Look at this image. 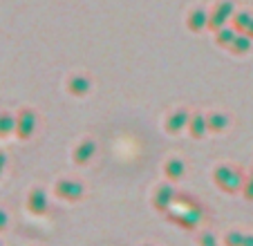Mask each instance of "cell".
<instances>
[{
	"instance_id": "e0dca14e",
	"label": "cell",
	"mask_w": 253,
	"mask_h": 246,
	"mask_svg": "<svg viewBox=\"0 0 253 246\" xmlns=\"http://www.w3.org/2000/svg\"><path fill=\"white\" fill-rule=\"evenodd\" d=\"M16 132V117L9 112H0V139Z\"/></svg>"
},
{
	"instance_id": "5b68a950",
	"label": "cell",
	"mask_w": 253,
	"mask_h": 246,
	"mask_svg": "<svg viewBox=\"0 0 253 246\" xmlns=\"http://www.w3.org/2000/svg\"><path fill=\"white\" fill-rule=\"evenodd\" d=\"M175 202H177V190L170 184H162L153 195V206L159 213H168Z\"/></svg>"
},
{
	"instance_id": "603a6c76",
	"label": "cell",
	"mask_w": 253,
	"mask_h": 246,
	"mask_svg": "<svg viewBox=\"0 0 253 246\" xmlns=\"http://www.w3.org/2000/svg\"><path fill=\"white\" fill-rule=\"evenodd\" d=\"M5 166H7V155L0 150V177H2V172H5Z\"/></svg>"
},
{
	"instance_id": "7402d4cb",
	"label": "cell",
	"mask_w": 253,
	"mask_h": 246,
	"mask_svg": "<svg viewBox=\"0 0 253 246\" xmlns=\"http://www.w3.org/2000/svg\"><path fill=\"white\" fill-rule=\"evenodd\" d=\"M242 190H244V197L253 202V175H251V179H249V181H244V188Z\"/></svg>"
},
{
	"instance_id": "d4e9b609",
	"label": "cell",
	"mask_w": 253,
	"mask_h": 246,
	"mask_svg": "<svg viewBox=\"0 0 253 246\" xmlns=\"http://www.w3.org/2000/svg\"><path fill=\"white\" fill-rule=\"evenodd\" d=\"M0 246H2V244H0Z\"/></svg>"
},
{
	"instance_id": "30bf717a",
	"label": "cell",
	"mask_w": 253,
	"mask_h": 246,
	"mask_svg": "<svg viewBox=\"0 0 253 246\" xmlns=\"http://www.w3.org/2000/svg\"><path fill=\"white\" fill-rule=\"evenodd\" d=\"M67 90L74 96H85L87 92L92 90V81L87 79L85 74H74L70 81H67Z\"/></svg>"
},
{
	"instance_id": "ac0fdd59",
	"label": "cell",
	"mask_w": 253,
	"mask_h": 246,
	"mask_svg": "<svg viewBox=\"0 0 253 246\" xmlns=\"http://www.w3.org/2000/svg\"><path fill=\"white\" fill-rule=\"evenodd\" d=\"M235 36H238V32L231 27H222L215 32V41H217V45H222V47H231V43L235 41Z\"/></svg>"
},
{
	"instance_id": "6da1fadb",
	"label": "cell",
	"mask_w": 253,
	"mask_h": 246,
	"mask_svg": "<svg viewBox=\"0 0 253 246\" xmlns=\"http://www.w3.org/2000/svg\"><path fill=\"white\" fill-rule=\"evenodd\" d=\"M172 206H177L175 210H168V219L170 222H175L177 226L182 228H195L197 224L202 222V208L197 206L193 199L188 197H177V202L172 204ZM170 206V208H172Z\"/></svg>"
},
{
	"instance_id": "ffe728a7",
	"label": "cell",
	"mask_w": 253,
	"mask_h": 246,
	"mask_svg": "<svg viewBox=\"0 0 253 246\" xmlns=\"http://www.w3.org/2000/svg\"><path fill=\"white\" fill-rule=\"evenodd\" d=\"M200 246H217V240H215L213 233H204L200 237Z\"/></svg>"
},
{
	"instance_id": "44dd1931",
	"label": "cell",
	"mask_w": 253,
	"mask_h": 246,
	"mask_svg": "<svg viewBox=\"0 0 253 246\" xmlns=\"http://www.w3.org/2000/svg\"><path fill=\"white\" fill-rule=\"evenodd\" d=\"M7 226H9V215L5 208H0V233L7 231Z\"/></svg>"
},
{
	"instance_id": "7c38bea8",
	"label": "cell",
	"mask_w": 253,
	"mask_h": 246,
	"mask_svg": "<svg viewBox=\"0 0 253 246\" xmlns=\"http://www.w3.org/2000/svg\"><path fill=\"white\" fill-rule=\"evenodd\" d=\"M188 132H191L193 139H202L206 132H209V123H206L204 114H191V121H188Z\"/></svg>"
},
{
	"instance_id": "4fadbf2b",
	"label": "cell",
	"mask_w": 253,
	"mask_h": 246,
	"mask_svg": "<svg viewBox=\"0 0 253 246\" xmlns=\"http://www.w3.org/2000/svg\"><path fill=\"white\" fill-rule=\"evenodd\" d=\"M184 172H186V166H184V161H182V159H168V161H166V166H164V175H166L170 181L182 179Z\"/></svg>"
},
{
	"instance_id": "8992f818",
	"label": "cell",
	"mask_w": 253,
	"mask_h": 246,
	"mask_svg": "<svg viewBox=\"0 0 253 246\" xmlns=\"http://www.w3.org/2000/svg\"><path fill=\"white\" fill-rule=\"evenodd\" d=\"M231 16H233V2H231V0H222L220 5L213 9V14L209 16V29L217 32V29L226 27V23L231 20Z\"/></svg>"
},
{
	"instance_id": "277c9868",
	"label": "cell",
	"mask_w": 253,
	"mask_h": 246,
	"mask_svg": "<svg viewBox=\"0 0 253 246\" xmlns=\"http://www.w3.org/2000/svg\"><path fill=\"white\" fill-rule=\"evenodd\" d=\"M36 132V114H34V110H20L18 117H16V134H18V139H23V141H27L32 134Z\"/></svg>"
},
{
	"instance_id": "ba28073f",
	"label": "cell",
	"mask_w": 253,
	"mask_h": 246,
	"mask_svg": "<svg viewBox=\"0 0 253 246\" xmlns=\"http://www.w3.org/2000/svg\"><path fill=\"white\" fill-rule=\"evenodd\" d=\"M188 121H191L188 110H175L172 114H168V119H166L168 134H179L182 130H186L188 128Z\"/></svg>"
},
{
	"instance_id": "d6986e66",
	"label": "cell",
	"mask_w": 253,
	"mask_h": 246,
	"mask_svg": "<svg viewBox=\"0 0 253 246\" xmlns=\"http://www.w3.org/2000/svg\"><path fill=\"white\" fill-rule=\"evenodd\" d=\"M251 20H253V16H251V14H247V11H240V14H235V16H233V29H235L238 34H244Z\"/></svg>"
},
{
	"instance_id": "7a4b0ae2",
	"label": "cell",
	"mask_w": 253,
	"mask_h": 246,
	"mask_svg": "<svg viewBox=\"0 0 253 246\" xmlns=\"http://www.w3.org/2000/svg\"><path fill=\"white\" fill-rule=\"evenodd\" d=\"M213 179H215V184H217V188L229 193V195H233V193H238V190L244 188V181H242V177H240V172H235L233 168H229V166L215 168Z\"/></svg>"
},
{
	"instance_id": "2e32d148",
	"label": "cell",
	"mask_w": 253,
	"mask_h": 246,
	"mask_svg": "<svg viewBox=\"0 0 253 246\" xmlns=\"http://www.w3.org/2000/svg\"><path fill=\"white\" fill-rule=\"evenodd\" d=\"M251 41H253V38L247 36V34H238L229 49L235 54V56H242V54H247L249 49H251Z\"/></svg>"
},
{
	"instance_id": "9c48e42d",
	"label": "cell",
	"mask_w": 253,
	"mask_h": 246,
	"mask_svg": "<svg viewBox=\"0 0 253 246\" xmlns=\"http://www.w3.org/2000/svg\"><path fill=\"white\" fill-rule=\"evenodd\" d=\"M94 152H96V143L92 141V139H85V141H81L77 148H74L72 159H74V164H79V166H85V164H90Z\"/></svg>"
},
{
	"instance_id": "8fae6325",
	"label": "cell",
	"mask_w": 253,
	"mask_h": 246,
	"mask_svg": "<svg viewBox=\"0 0 253 246\" xmlns=\"http://www.w3.org/2000/svg\"><path fill=\"white\" fill-rule=\"evenodd\" d=\"M186 25L191 32H204L206 27H209V14H206L204 9H193L191 14H188L186 18Z\"/></svg>"
},
{
	"instance_id": "cb8c5ba5",
	"label": "cell",
	"mask_w": 253,
	"mask_h": 246,
	"mask_svg": "<svg viewBox=\"0 0 253 246\" xmlns=\"http://www.w3.org/2000/svg\"><path fill=\"white\" fill-rule=\"evenodd\" d=\"M244 34H247V36H251V38H253V20H251V23H249V27H247V32H244Z\"/></svg>"
},
{
	"instance_id": "5bb4252c",
	"label": "cell",
	"mask_w": 253,
	"mask_h": 246,
	"mask_svg": "<svg viewBox=\"0 0 253 246\" xmlns=\"http://www.w3.org/2000/svg\"><path fill=\"white\" fill-rule=\"evenodd\" d=\"M206 123H209V132H224L229 128V117L222 112H211L206 117Z\"/></svg>"
},
{
	"instance_id": "3957f363",
	"label": "cell",
	"mask_w": 253,
	"mask_h": 246,
	"mask_svg": "<svg viewBox=\"0 0 253 246\" xmlns=\"http://www.w3.org/2000/svg\"><path fill=\"white\" fill-rule=\"evenodd\" d=\"M54 193H56L58 199L79 202V199L83 197V193H85V188H83V184L77 179H61V181H56V186H54Z\"/></svg>"
},
{
	"instance_id": "52a82bcc",
	"label": "cell",
	"mask_w": 253,
	"mask_h": 246,
	"mask_svg": "<svg viewBox=\"0 0 253 246\" xmlns=\"http://www.w3.org/2000/svg\"><path fill=\"white\" fill-rule=\"evenodd\" d=\"M27 210L32 215H45L49 210V199H47V195H45V190H41V188H34L32 193L27 195Z\"/></svg>"
},
{
	"instance_id": "9a60e30c",
	"label": "cell",
	"mask_w": 253,
	"mask_h": 246,
	"mask_svg": "<svg viewBox=\"0 0 253 246\" xmlns=\"http://www.w3.org/2000/svg\"><path fill=\"white\" fill-rule=\"evenodd\" d=\"M224 246H253V235L240 231H231L224 235Z\"/></svg>"
}]
</instances>
